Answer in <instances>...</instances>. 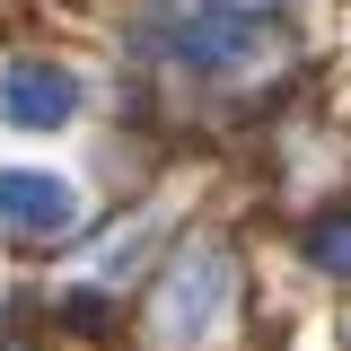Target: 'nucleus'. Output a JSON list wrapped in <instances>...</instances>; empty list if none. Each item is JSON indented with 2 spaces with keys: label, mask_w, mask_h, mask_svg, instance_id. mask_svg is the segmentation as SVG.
I'll list each match as a JSON object with an SVG mask.
<instances>
[{
  "label": "nucleus",
  "mask_w": 351,
  "mask_h": 351,
  "mask_svg": "<svg viewBox=\"0 0 351 351\" xmlns=\"http://www.w3.org/2000/svg\"><path fill=\"white\" fill-rule=\"evenodd\" d=\"M219 299H228V255H219V246H193V255L167 272L158 307H149V334H158V343H193L219 316Z\"/></svg>",
  "instance_id": "f257e3e1"
},
{
  "label": "nucleus",
  "mask_w": 351,
  "mask_h": 351,
  "mask_svg": "<svg viewBox=\"0 0 351 351\" xmlns=\"http://www.w3.org/2000/svg\"><path fill=\"white\" fill-rule=\"evenodd\" d=\"M263 44H272V27H263V18H237V9H193V18L176 27V53L202 62V71H228V62H246Z\"/></svg>",
  "instance_id": "f03ea898"
},
{
  "label": "nucleus",
  "mask_w": 351,
  "mask_h": 351,
  "mask_svg": "<svg viewBox=\"0 0 351 351\" xmlns=\"http://www.w3.org/2000/svg\"><path fill=\"white\" fill-rule=\"evenodd\" d=\"M0 219L27 228V237H71V228H80V202H71V184H53V176L9 167L0 176Z\"/></svg>",
  "instance_id": "7ed1b4c3"
},
{
  "label": "nucleus",
  "mask_w": 351,
  "mask_h": 351,
  "mask_svg": "<svg viewBox=\"0 0 351 351\" xmlns=\"http://www.w3.org/2000/svg\"><path fill=\"white\" fill-rule=\"evenodd\" d=\"M0 106H9V123L53 132V123L80 114V80H71V71H44V62H18V71L0 80Z\"/></svg>",
  "instance_id": "20e7f679"
},
{
  "label": "nucleus",
  "mask_w": 351,
  "mask_h": 351,
  "mask_svg": "<svg viewBox=\"0 0 351 351\" xmlns=\"http://www.w3.org/2000/svg\"><path fill=\"white\" fill-rule=\"evenodd\" d=\"M307 255L325 263V272H351V219H325V228H307Z\"/></svg>",
  "instance_id": "39448f33"
}]
</instances>
